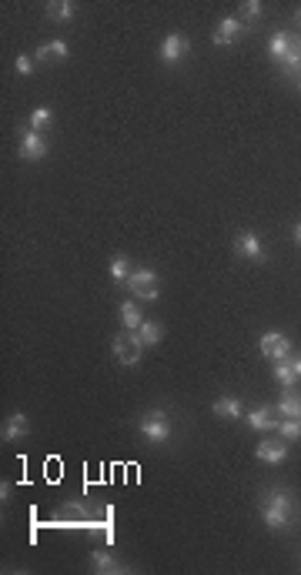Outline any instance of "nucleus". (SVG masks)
<instances>
[{
    "mask_svg": "<svg viewBox=\"0 0 301 575\" xmlns=\"http://www.w3.org/2000/svg\"><path fill=\"white\" fill-rule=\"evenodd\" d=\"M258 348H261V355L275 365V361H281V358H291V338L281 335V331H265L261 341H258Z\"/></svg>",
    "mask_w": 301,
    "mask_h": 575,
    "instance_id": "nucleus-5",
    "label": "nucleus"
},
{
    "mask_svg": "<svg viewBox=\"0 0 301 575\" xmlns=\"http://www.w3.org/2000/svg\"><path fill=\"white\" fill-rule=\"evenodd\" d=\"M50 124H54V111L50 107H33L31 118H27V127H33V131H47Z\"/></svg>",
    "mask_w": 301,
    "mask_h": 575,
    "instance_id": "nucleus-23",
    "label": "nucleus"
},
{
    "mask_svg": "<svg viewBox=\"0 0 301 575\" xmlns=\"http://www.w3.org/2000/svg\"><path fill=\"white\" fill-rule=\"evenodd\" d=\"M121 324H124L128 331H137V328L144 324V318H141V308H137V301H121Z\"/></svg>",
    "mask_w": 301,
    "mask_h": 575,
    "instance_id": "nucleus-21",
    "label": "nucleus"
},
{
    "mask_svg": "<svg viewBox=\"0 0 301 575\" xmlns=\"http://www.w3.org/2000/svg\"><path fill=\"white\" fill-rule=\"evenodd\" d=\"M291 368H295V375L301 378V355H298V358H291Z\"/></svg>",
    "mask_w": 301,
    "mask_h": 575,
    "instance_id": "nucleus-28",
    "label": "nucleus"
},
{
    "mask_svg": "<svg viewBox=\"0 0 301 575\" xmlns=\"http://www.w3.org/2000/svg\"><path fill=\"white\" fill-rule=\"evenodd\" d=\"M107 271H111V281L114 285H128V278H131V258L128 254H114Z\"/></svg>",
    "mask_w": 301,
    "mask_h": 575,
    "instance_id": "nucleus-19",
    "label": "nucleus"
},
{
    "mask_svg": "<svg viewBox=\"0 0 301 575\" xmlns=\"http://www.w3.org/2000/svg\"><path fill=\"white\" fill-rule=\"evenodd\" d=\"M298 24H301V7H298Z\"/></svg>",
    "mask_w": 301,
    "mask_h": 575,
    "instance_id": "nucleus-30",
    "label": "nucleus"
},
{
    "mask_svg": "<svg viewBox=\"0 0 301 575\" xmlns=\"http://www.w3.org/2000/svg\"><path fill=\"white\" fill-rule=\"evenodd\" d=\"M278 432H281L284 441H295L301 435V422H295V418H281V422H278Z\"/></svg>",
    "mask_w": 301,
    "mask_h": 575,
    "instance_id": "nucleus-25",
    "label": "nucleus"
},
{
    "mask_svg": "<svg viewBox=\"0 0 301 575\" xmlns=\"http://www.w3.org/2000/svg\"><path fill=\"white\" fill-rule=\"evenodd\" d=\"M254 458L265 462V465H281L284 458H288V445H281V441H261L254 448Z\"/></svg>",
    "mask_w": 301,
    "mask_h": 575,
    "instance_id": "nucleus-13",
    "label": "nucleus"
},
{
    "mask_svg": "<svg viewBox=\"0 0 301 575\" xmlns=\"http://www.w3.org/2000/svg\"><path fill=\"white\" fill-rule=\"evenodd\" d=\"M27 435H31V422H27L24 411H14V415L3 422V428H0V439L3 441H20V439H27Z\"/></svg>",
    "mask_w": 301,
    "mask_h": 575,
    "instance_id": "nucleus-10",
    "label": "nucleus"
},
{
    "mask_svg": "<svg viewBox=\"0 0 301 575\" xmlns=\"http://www.w3.org/2000/svg\"><path fill=\"white\" fill-rule=\"evenodd\" d=\"M275 378L281 381L284 388H295V381H298V375H295V368H291V358H281V361H275Z\"/></svg>",
    "mask_w": 301,
    "mask_h": 575,
    "instance_id": "nucleus-22",
    "label": "nucleus"
},
{
    "mask_svg": "<svg viewBox=\"0 0 301 575\" xmlns=\"http://www.w3.org/2000/svg\"><path fill=\"white\" fill-rule=\"evenodd\" d=\"M234 254L245 258V261H265V248H261V241H258L254 231H238V237H234Z\"/></svg>",
    "mask_w": 301,
    "mask_h": 575,
    "instance_id": "nucleus-9",
    "label": "nucleus"
},
{
    "mask_svg": "<svg viewBox=\"0 0 301 575\" xmlns=\"http://www.w3.org/2000/svg\"><path fill=\"white\" fill-rule=\"evenodd\" d=\"M161 335H164L161 322H150V318H144V324L137 328V338H141V345H144V348H154V345L161 341Z\"/></svg>",
    "mask_w": 301,
    "mask_h": 575,
    "instance_id": "nucleus-20",
    "label": "nucleus"
},
{
    "mask_svg": "<svg viewBox=\"0 0 301 575\" xmlns=\"http://www.w3.org/2000/svg\"><path fill=\"white\" fill-rule=\"evenodd\" d=\"M245 34H248V24L241 17H221V24H217V31L211 40H215L217 47H231V44H238Z\"/></svg>",
    "mask_w": 301,
    "mask_h": 575,
    "instance_id": "nucleus-6",
    "label": "nucleus"
},
{
    "mask_svg": "<svg viewBox=\"0 0 301 575\" xmlns=\"http://www.w3.org/2000/svg\"><path fill=\"white\" fill-rule=\"evenodd\" d=\"M14 68H17V74H20V77H31V70H33V57H31V54H20V57H17V64H14Z\"/></svg>",
    "mask_w": 301,
    "mask_h": 575,
    "instance_id": "nucleus-27",
    "label": "nucleus"
},
{
    "mask_svg": "<svg viewBox=\"0 0 301 575\" xmlns=\"http://www.w3.org/2000/svg\"><path fill=\"white\" fill-rule=\"evenodd\" d=\"M111 352H114V358L124 365V368H131V365H137V361H141V355H144V345H141V338H137V331H128V335H114V341H111Z\"/></svg>",
    "mask_w": 301,
    "mask_h": 575,
    "instance_id": "nucleus-4",
    "label": "nucleus"
},
{
    "mask_svg": "<svg viewBox=\"0 0 301 575\" xmlns=\"http://www.w3.org/2000/svg\"><path fill=\"white\" fill-rule=\"evenodd\" d=\"M248 425H251V428H258V432H278L275 411H271L268 405H261V408H254V411H248Z\"/></svg>",
    "mask_w": 301,
    "mask_h": 575,
    "instance_id": "nucleus-16",
    "label": "nucleus"
},
{
    "mask_svg": "<svg viewBox=\"0 0 301 575\" xmlns=\"http://www.w3.org/2000/svg\"><path fill=\"white\" fill-rule=\"evenodd\" d=\"M291 237H295V244H301V221L295 224V231H291Z\"/></svg>",
    "mask_w": 301,
    "mask_h": 575,
    "instance_id": "nucleus-29",
    "label": "nucleus"
},
{
    "mask_svg": "<svg viewBox=\"0 0 301 575\" xmlns=\"http://www.w3.org/2000/svg\"><path fill=\"white\" fill-rule=\"evenodd\" d=\"M278 415H281V418H295V422H301V395L295 388L281 391V398H278Z\"/></svg>",
    "mask_w": 301,
    "mask_h": 575,
    "instance_id": "nucleus-14",
    "label": "nucleus"
},
{
    "mask_svg": "<svg viewBox=\"0 0 301 575\" xmlns=\"http://www.w3.org/2000/svg\"><path fill=\"white\" fill-rule=\"evenodd\" d=\"M70 47H67L64 40H47V44H40L37 51H33V61H40V64H50V61H64Z\"/></svg>",
    "mask_w": 301,
    "mask_h": 575,
    "instance_id": "nucleus-15",
    "label": "nucleus"
},
{
    "mask_svg": "<svg viewBox=\"0 0 301 575\" xmlns=\"http://www.w3.org/2000/svg\"><path fill=\"white\" fill-rule=\"evenodd\" d=\"M217 418H228V422H241L245 418V405H241V398H234V395H221L215 405H211Z\"/></svg>",
    "mask_w": 301,
    "mask_h": 575,
    "instance_id": "nucleus-11",
    "label": "nucleus"
},
{
    "mask_svg": "<svg viewBox=\"0 0 301 575\" xmlns=\"http://www.w3.org/2000/svg\"><path fill=\"white\" fill-rule=\"evenodd\" d=\"M124 288L131 291L134 298H141V301H157V294H161V288H157V271H150V268L131 271V278H128Z\"/></svg>",
    "mask_w": 301,
    "mask_h": 575,
    "instance_id": "nucleus-3",
    "label": "nucleus"
},
{
    "mask_svg": "<svg viewBox=\"0 0 301 575\" xmlns=\"http://www.w3.org/2000/svg\"><path fill=\"white\" fill-rule=\"evenodd\" d=\"M74 10H77V7H74L70 0H50L47 3V17L54 20V24H70V20H74Z\"/></svg>",
    "mask_w": 301,
    "mask_h": 575,
    "instance_id": "nucleus-18",
    "label": "nucleus"
},
{
    "mask_svg": "<svg viewBox=\"0 0 301 575\" xmlns=\"http://www.w3.org/2000/svg\"><path fill=\"white\" fill-rule=\"evenodd\" d=\"M261 14H265V3H261V0H245V3H241V17L245 20H258Z\"/></svg>",
    "mask_w": 301,
    "mask_h": 575,
    "instance_id": "nucleus-26",
    "label": "nucleus"
},
{
    "mask_svg": "<svg viewBox=\"0 0 301 575\" xmlns=\"http://www.w3.org/2000/svg\"><path fill=\"white\" fill-rule=\"evenodd\" d=\"M281 68L288 70V74H298V70H301V40H298V37H295V44H291V51L284 54Z\"/></svg>",
    "mask_w": 301,
    "mask_h": 575,
    "instance_id": "nucleus-24",
    "label": "nucleus"
},
{
    "mask_svg": "<svg viewBox=\"0 0 301 575\" xmlns=\"http://www.w3.org/2000/svg\"><path fill=\"white\" fill-rule=\"evenodd\" d=\"M191 54V40L184 34H167L164 40H161V51H157V57L164 61V64H178V61H184Z\"/></svg>",
    "mask_w": 301,
    "mask_h": 575,
    "instance_id": "nucleus-8",
    "label": "nucleus"
},
{
    "mask_svg": "<svg viewBox=\"0 0 301 575\" xmlns=\"http://www.w3.org/2000/svg\"><path fill=\"white\" fill-rule=\"evenodd\" d=\"M91 565H94V572L98 575H117V572H131L124 562L117 556H111V552H91Z\"/></svg>",
    "mask_w": 301,
    "mask_h": 575,
    "instance_id": "nucleus-12",
    "label": "nucleus"
},
{
    "mask_svg": "<svg viewBox=\"0 0 301 575\" xmlns=\"http://www.w3.org/2000/svg\"><path fill=\"white\" fill-rule=\"evenodd\" d=\"M298 90H301V81H298Z\"/></svg>",
    "mask_w": 301,
    "mask_h": 575,
    "instance_id": "nucleus-31",
    "label": "nucleus"
},
{
    "mask_svg": "<svg viewBox=\"0 0 301 575\" xmlns=\"http://www.w3.org/2000/svg\"><path fill=\"white\" fill-rule=\"evenodd\" d=\"M137 428H141V435H144L150 445H164V441L171 439V432H174L164 408H150V411H144L141 422H137Z\"/></svg>",
    "mask_w": 301,
    "mask_h": 575,
    "instance_id": "nucleus-2",
    "label": "nucleus"
},
{
    "mask_svg": "<svg viewBox=\"0 0 301 575\" xmlns=\"http://www.w3.org/2000/svg\"><path fill=\"white\" fill-rule=\"evenodd\" d=\"M291 44H295V34H284V31H278V34L268 40V54H271V61H278V64H281L284 54L291 51Z\"/></svg>",
    "mask_w": 301,
    "mask_h": 575,
    "instance_id": "nucleus-17",
    "label": "nucleus"
},
{
    "mask_svg": "<svg viewBox=\"0 0 301 575\" xmlns=\"http://www.w3.org/2000/svg\"><path fill=\"white\" fill-rule=\"evenodd\" d=\"M258 512H261L268 528L284 532L288 525H295V519H298V502H295V495L288 489H268L261 495V502H258Z\"/></svg>",
    "mask_w": 301,
    "mask_h": 575,
    "instance_id": "nucleus-1",
    "label": "nucleus"
},
{
    "mask_svg": "<svg viewBox=\"0 0 301 575\" xmlns=\"http://www.w3.org/2000/svg\"><path fill=\"white\" fill-rule=\"evenodd\" d=\"M20 157L24 161H44L47 157V141H44L40 131H33V127L20 131Z\"/></svg>",
    "mask_w": 301,
    "mask_h": 575,
    "instance_id": "nucleus-7",
    "label": "nucleus"
}]
</instances>
